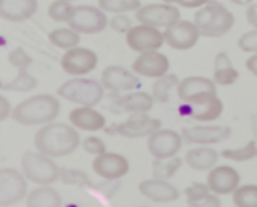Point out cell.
I'll return each mask as SVG.
<instances>
[{
  "label": "cell",
  "mask_w": 257,
  "mask_h": 207,
  "mask_svg": "<svg viewBox=\"0 0 257 207\" xmlns=\"http://www.w3.org/2000/svg\"><path fill=\"white\" fill-rule=\"evenodd\" d=\"M228 2L233 5H238V7H247L249 4H252L254 0H228Z\"/></svg>",
  "instance_id": "47"
},
{
  "label": "cell",
  "mask_w": 257,
  "mask_h": 207,
  "mask_svg": "<svg viewBox=\"0 0 257 207\" xmlns=\"http://www.w3.org/2000/svg\"><path fill=\"white\" fill-rule=\"evenodd\" d=\"M100 82L104 90H109L112 93H125L139 89L140 77L132 69H127L119 65H111L103 69Z\"/></svg>",
  "instance_id": "12"
},
{
  "label": "cell",
  "mask_w": 257,
  "mask_h": 207,
  "mask_svg": "<svg viewBox=\"0 0 257 207\" xmlns=\"http://www.w3.org/2000/svg\"><path fill=\"white\" fill-rule=\"evenodd\" d=\"M175 90L185 105H193V103H198L211 97V95H217V85L209 77L190 76L179 81V85H177Z\"/></svg>",
  "instance_id": "13"
},
{
  "label": "cell",
  "mask_w": 257,
  "mask_h": 207,
  "mask_svg": "<svg viewBox=\"0 0 257 207\" xmlns=\"http://www.w3.org/2000/svg\"><path fill=\"white\" fill-rule=\"evenodd\" d=\"M233 63L230 60V57L225 52H219L215 55L214 58V69H220V68H225V66H231Z\"/></svg>",
  "instance_id": "44"
},
{
  "label": "cell",
  "mask_w": 257,
  "mask_h": 207,
  "mask_svg": "<svg viewBox=\"0 0 257 207\" xmlns=\"http://www.w3.org/2000/svg\"><path fill=\"white\" fill-rule=\"evenodd\" d=\"M233 204L238 207H257V185H239L231 193Z\"/></svg>",
  "instance_id": "34"
},
{
  "label": "cell",
  "mask_w": 257,
  "mask_h": 207,
  "mask_svg": "<svg viewBox=\"0 0 257 207\" xmlns=\"http://www.w3.org/2000/svg\"><path fill=\"white\" fill-rule=\"evenodd\" d=\"M36 87H37V79L29 73L28 68H21L18 69V74H16L12 81L2 84V90L26 93V92L36 90Z\"/></svg>",
  "instance_id": "30"
},
{
  "label": "cell",
  "mask_w": 257,
  "mask_h": 207,
  "mask_svg": "<svg viewBox=\"0 0 257 207\" xmlns=\"http://www.w3.org/2000/svg\"><path fill=\"white\" fill-rule=\"evenodd\" d=\"M209 2V0H175V5L183 7V9H199Z\"/></svg>",
  "instance_id": "45"
},
{
  "label": "cell",
  "mask_w": 257,
  "mask_h": 207,
  "mask_svg": "<svg viewBox=\"0 0 257 207\" xmlns=\"http://www.w3.org/2000/svg\"><path fill=\"white\" fill-rule=\"evenodd\" d=\"M190 106V117L198 122H214L223 113V103L217 95H211Z\"/></svg>",
  "instance_id": "23"
},
{
  "label": "cell",
  "mask_w": 257,
  "mask_h": 207,
  "mask_svg": "<svg viewBox=\"0 0 257 207\" xmlns=\"http://www.w3.org/2000/svg\"><path fill=\"white\" fill-rule=\"evenodd\" d=\"M60 180L64 185H72V186H90V178L84 170H77V169H71V167H64L60 169Z\"/></svg>",
  "instance_id": "36"
},
{
  "label": "cell",
  "mask_w": 257,
  "mask_h": 207,
  "mask_svg": "<svg viewBox=\"0 0 257 207\" xmlns=\"http://www.w3.org/2000/svg\"><path fill=\"white\" fill-rule=\"evenodd\" d=\"M12 103L10 100H8L7 97H4V95H0V122L7 121L8 117H12Z\"/></svg>",
  "instance_id": "42"
},
{
  "label": "cell",
  "mask_w": 257,
  "mask_h": 207,
  "mask_svg": "<svg viewBox=\"0 0 257 207\" xmlns=\"http://www.w3.org/2000/svg\"><path fill=\"white\" fill-rule=\"evenodd\" d=\"M185 196L190 205H220L219 194L212 193L209 189L207 183H191V185L185 189Z\"/></svg>",
  "instance_id": "27"
},
{
  "label": "cell",
  "mask_w": 257,
  "mask_h": 207,
  "mask_svg": "<svg viewBox=\"0 0 257 207\" xmlns=\"http://www.w3.org/2000/svg\"><path fill=\"white\" fill-rule=\"evenodd\" d=\"M255 154H257V143L254 140H249L241 148H227L222 151V156L231 162H247L254 159Z\"/></svg>",
  "instance_id": "32"
},
{
  "label": "cell",
  "mask_w": 257,
  "mask_h": 207,
  "mask_svg": "<svg viewBox=\"0 0 257 207\" xmlns=\"http://www.w3.org/2000/svg\"><path fill=\"white\" fill-rule=\"evenodd\" d=\"M21 172L36 185H53L60 180V167L53 157L39 151H26L21 157Z\"/></svg>",
  "instance_id": "5"
},
{
  "label": "cell",
  "mask_w": 257,
  "mask_h": 207,
  "mask_svg": "<svg viewBox=\"0 0 257 207\" xmlns=\"http://www.w3.org/2000/svg\"><path fill=\"white\" fill-rule=\"evenodd\" d=\"M80 145V137L76 127L64 122L44 124L34 135V146L39 153L50 157H66Z\"/></svg>",
  "instance_id": "1"
},
{
  "label": "cell",
  "mask_w": 257,
  "mask_h": 207,
  "mask_svg": "<svg viewBox=\"0 0 257 207\" xmlns=\"http://www.w3.org/2000/svg\"><path fill=\"white\" fill-rule=\"evenodd\" d=\"M171 68V61L164 53L159 50L155 52H145L139 53L132 63V71L140 77H148V79H158L169 73Z\"/></svg>",
  "instance_id": "18"
},
{
  "label": "cell",
  "mask_w": 257,
  "mask_h": 207,
  "mask_svg": "<svg viewBox=\"0 0 257 207\" xmlns=\"http://www.w3.org/2000/svg\"><path fill=\"white\" fill-rule=\"evenodd\" d=\"M246 69L251 73L252 76L257 77V53H252L251 57L246 60Z\"/></svg>",
  "instance_id": "46"
},
{
  "label": "cell",
  "mask_w": 257,
  "mask_h": 207,
  "mask_svg": "<svg viewBox=\"0 0 257 207\" xmlns=\"http://www.w3.org/2000/svg\"><path fill=\"white\" fill-rule=\"evenodd\" d=\"M106 12L93 5H77L69 20V28L79 34H98L108 28Z\"/></svg>",
  "instance_id": "6"
},
{
  "label": "cell",
  "mask_w": 257,
  "mask_h": 207,
  "mask_svg": "<svg viewBox=\"0 0 257 207\" xmlns=\"http://www.w3.org/2000/svg\"><path fill=\"white\" fill-rule=\"evenodd\" d=\"M179 76L177 74H171V73H166L164 76L158 77L155 84L151 87V95L155 98L156 103H167L171 100V93L174 89H177L179 85Z\"/></svg>",
  "instance_id": "28"
},
{
  "label": "cell",
  "mask_w": 257,
  "mask_h": 207,
  "mask_svg": "<svg viewBox=\"0 0 257 207\" xmlns=\"http://www.w3.org/2000/svg\"><path fill=\"white\" fill-rule=\"evenodd\" d=\"M163 2H166V4H175V0H163Z\"/></svg>",
  "instance_id": "48"
},
{
  "label": "cell",
  "mask_w": 257,
  "mask_h": 207,
  "mask_svg": "<svg viewBox=\"0 0 257 207\" xmlns=\"http://www.w3.org/2000/svg\"><path fill=\"white\" fill-rule=\"evenodd\" d=\"M108 26L114 31V33L127 34V31L131 29L134 25H132V20L128 18L125 13H116L114 17L108 21Z\"/></svg>",
  "instance_id": "41"
},
{
  "label": "cell",
  "mask_w": 257,
  "mask_h": 207,
  "mask_svg": "<svg viewBox=\"0 0 257 207\" xmlns=\"http://www.w3.org/2000/svg\"><path fill=\"white\" fill-rule=\"evenodd\" d=\"M182 138L183 141L191 143V145H217L230 138L231 130L228 127L222 125H207V122L199 125H190L182 129Z\"/></svg>",
  "instance_id": "15"
},
{
  "label": "cell",
  "mask_w": 257,
  "mask_h": 207,
  "mask_svg": "<svg viewBox=\"0 0 257 207\" xmlns=\"http://www.w3.org/2000/svg\"><path fill=\"white\" fill-rule=\"evenodd\" d=\"M60 109L58 98L50 93H39L18 103L12 111V117L21 125H44L55 121Z\"/></svg>",
  "instance_id": "2"
},
{
  "label": "cell",
  "mask_w": 257,
  "mask_h": 207,
  "mask_svg": "<svg viewBox=\"0 0 257 207\" xmlns=\"http://www.w3.org/2000/svg\"><path fill=\"white\" fill-rule=\"evenodd\" d=\"M255 157H257V154H255Z\"/></svg>",
  "instance_id": "49"
},
{
  "label": "cell",
  "mask_w": 257,
  "mask_h": 207,
  "mask_svg": "<svg viewBox=\"0 0 257 207\" xmlns=\"http://www.w3.org/2000/svg\"><path fill=\"white\" fill-rule=\"evenodd\" d=\"M76 5L71 0H53L48 5V18L53 20L55 23H69L72 13H74Z\"/></svg>",
  "instance_id": "33"
},
{
  "label": "cell",
  "mask_w": 257,
  "mask_h": 207,
  "mask_svg": "<svg viewBox=\"0 0 257 207\" xmlns=\"http://www.w3.org/2000/svg\"><path fill=\"white\" fill-rule=\"evenodd\" d=\"M155 98L148 92L142 90H131L125 92L124 97H120L119 106L122 108L128 114H142V113H150L155 106Z\"/></svg>",
  "instance_id": "25"
},
{
  "label": "cell",
  "mask_w": 257,
  "mask_h": 207,
  "mask_svg": "<svg viewBox=\"0 0 257 207\" xmlns=\"http://www.w3.org/2000/svg\"><path fill=\"white\" fill-rule=\"evenodd\" d=\"M125 44L128 49L137 53L155 52L164 45V34H163V31L155 26H148V25L139 23L137 26H132L127 31Z\"/></svg>",
  "instance_id": "10"
},
{
  "label": "cell",
  "mask_w": 257,
  "mask_h": 207,
  "mask_svg": "<svg viewBox=\"0 0 257 207\" xmlns=\"http://www.w3.org/2000/svg\"><path fill=\"white\" fill-rule=\"evenodd\" d=\"M98 65L96 53L87 47H72L69 50H64L60 60V66L66 74L72 77L87 76Z\"/></svg>",
  "instance_id": "9"
},
{
  "label": "cell",
  "mask_w": 257,
  "mask_h": 207,
  "mask_svg": "<svg viewBox=\"0 0 257 207\" xmlns=\"http://www.w3.org/2000/svg\"><path fill=\"white\" fill-rule=\"evenodd\" d=\"M219 161V153L207 145H198L196 148H191L187 151L185 162L191 170L196 172H206L217 164Z\"/></svg>",
  "instance_id": "24"
},
{
  "label": "cell",
  "mask_w": 257,
  "mask_h": 207,
  "mask_svg": "<svg viewBox=\"0 0 257 207\" xmlns=\"http://www.w3.org/2000/svg\"><path fill=\"white\" fill-rule=\"evenodd\" d=\"M139 191L143 197H147L150 201L158 202V204L174 202L180 197V191L177 189L171 181L159 180V178L143 180L139 185Z\"/></svg>",
  "instance_id": "20"
},
{
  "label": "cell",
  "mask_w": 257,
  "mask_h": 207,
  "mask_svg": "<svg viewBox=\"0 0 257 207\" xmlns=\"http://www.w3.org/2000/svg\"><path fill=\"white\" fill-rule=\"evenodd\" d=\"M39 10L37 0H0V18L12 23L31 20Z\"/></svg>",
  "instance_id": "22"
},
{
  "label": "cell",
  "mask_w": 257,
  "mask_h": 207,
  "mask_svg": "<svg viewBox=\"0 0 257 207\" xmlns=\"http://www.w3.org/2000/svg\"><path fill=\"white\" fill-rule=\"evenodd\" d=\"M98 7L106 13H128L142 7L140 0H98Z\"/></svg>",
  "instance_id": "35"
},
{
  "label": "cell",
  "mask_w": 257,
  "mask_h": 207,
  "mask_svg": "<svg viewBox=\"0 0 257 207\" xmlns=\"http://www.w3.org/2000/svg\"><path fill=\"white\" fill-rule=\"evenodd\" d=\"M239 77V73L231 66H225L220 69H214V76H212V81L215 82V85H233Z\"/></svg>",
  "instance_id": "37"
},
{
  "label": "cell",
  "mask_w": 257,
  "mask_h": 207,
  "mask_svg": "<svg viewBox=\"0 0 257 207\" xmlns=\"http://www.w3.org/2000/svg\"><path fill=\"white\" fill-rule=\"evenodd\" d=\"M135 18L142 25L155 26L158 29H166L180 20V10L175 4H148L142 5L135 12Z\"/></svg>",
  "instance_id": "8"
},
{
  "label": "cell",
  "mask_w": 257,
  "mask_h": 207,
  "mask_svg": "<svg viewBox=\"0 0 257 207\" xmlns=\"http://www.w3.org/2000/svg\"><path fill=\"white\" fill-rule=\"evenodd\" d=\"M183 161L180 157L172 156L167 159H155L153 161V178H159V180H171L174 175L180 170Z\"/></svg>",
  "instance_id": "31"
},
{
  "label": "cell",
  "mask_w": 257,
  "mask_h": 207,
  "mask_svg": "<svg viewBox=\"0 0 257 207\" xmlns=\"http://www.w3.org/2000/svg\"><path fill=\"white\" fill-rule=\"evenodd\" d=\"M238 49L243 53H257V29H251L238 39Z\"/></svg>",
  "instance_id": "39"
},
{
  "label": "cell",
  "mask_w": 257,
  "mask_h": 207,
  "mask_svg": "<svg viewBox=\"0 0 257 207\" xmlns=\"http://www.w3.org/2000/svg\"><path fill=\"white\" fill-rule=\"evenodd\" d=\"M28 193V178L23 172L12 167L0 169V205L18 204L26 199Z\"/></svg>",
  "instance_id": "7"
},
{
  "label": "cell",
  "mask_w": 257,
  "mask_h": 207,
  "mask_svg": "<svg viewBox=\"0 0 257 207\" xmlns=\"http://www.w3.org/2000/svg\"><path fill=\"white\" fill-rule=\"evenodd\" d=\"M61 202L60 193L50 185H39L26 196V204L29 207H60Z\"/></svg>",
  "instance_id": "26"
},
{
  "label": "cell",
  "mask_w": 257,
  "mask_h": 207,
  "mask_svg": "<svg viewBox=\"0 0 257 207\" xmlns=\"http://www.w3.org/2000/svg\"><path fill=\"white\" fill-rule=\"evenodd\" d=\"M161 127H163V124H161L159 119L150 117L147 116V113L131 114L127 121L116 125V133L124 138H143L150 137L153 132H156Z\"/></svg>",
  "instance_id": "19"
},
{
  "label": "cell",
  "mask_w": 257,
  "mask_h": 207,
  "mask_svg": "<svg viewBox=\"0 0 257 207\" xmlns=\"http://www.w3.org/2000/svg\"><path fill=\"white\" fill-rule=\"evenodd\" d=\"M148 151L155 159H167L179 154L183 138L179 132L171 129H158L148 137Z\"/></svg>",
  "instance_id": "14"
},
{
  "label": "cell",
  "mask_w": 257,
  "mask_h": 207,
  "mask_svg": "<svg viewBox=\"0 0 257 207\" xmlns=\"http://www.w3.org/2000/svg\"><path fill=\"white\" fill-rule=\"evenodd\" d=\"M48 42L60 50H69L79 45L80 34L72 28H56L48 33Z\"/></svg>",
  "instance_id": "29"
},
{
  "label": "cell",
  "mask_w": 257,
  "mask_h": 207,
  "mask_svg": "<svg viewBox=\"0 0 257 207\" xmlns=\"http://www.w3.org/2000/svg\"><path fill=\"white\" fill-rule=\"evenodd\" d=\"M163 34H164V44H167L171 49L179 52L193 49L199 42L201 37L195 23L182 18L177 23H174V25L167 26L163 31Z\"/></svg>",
  "instance_id": "11"
},
{
  "label": "cell",
  "mask_w": 257,
  "mask_h": 207,
  "mask_svg": "<svg viewBox=\"0 0 257 207\" xmlns=\"http://www.w3.org/2000/svg\"><path fill=\"white\" fill-rule=\"evenodd\" d=\"M56 95L79 106H96L104 97V89L100 81L79 76L61 84Z\"/></svg>",
  "instance_id": "4"
},
{
  "label": "cell",
  "mask_w": 257,
  "mask_h": 207,
  "mask_svg": "<svg viewBox=\"0 0 257 207\" xmlns=\"http://www.w3.org/2000/svg\"><path fill=\"white\" fill-rule=\"evenodd\" d=\"M244 15H246V21L249 25H251L254 29H257V2L249 4Z\"/></svg>",
  "instance_id": "43"
},
{
  "label": "cell",
  "mask_w": 257,
  "mask_h": 207,
  "mask_svg": "<svg viewBox=\"0 0 257 207\" xmlns=\"http://www.w3.org/2000/svg\"><path fill=\"white\" fill-rule=\"evenodd\" d=\"M7 60L16 69L29 68L32 65V58L29 57L26 52H24V49H21V47H16V49H12L10 52H8Z\"/></svg>",
  "instance_id": "38"
},
{
  "label": "cell",
  "mask_w": 257,
  "mask_h": 207,
  "mask_svg": "<svg viewBox=\"0 0 257 207\" xmlns=\"http://www.w3.org/2000/svg\"><path fill=\"white\" fill-rule=\"evenodd\" d=\"M80 143H82L84 151L88 154L98 156V154H101V153L106 151V145H104V141L100 137H95V135H88V137H85Z\"/></svg>",
  "instance_id": "40"
},
{
  "label": "cell",
  "mask_w": 257,
  "mask_h": 207,
  "mask_svg": "<svg viewBox=\"0 0 257 207\" xmlns=\"http://www.w3.org/2000/svg\"><path fill=\"white\" fill-rule=\"evenodd\" d=\"M69 122L77 130L100 132L106 127V117L95 106H77L69 113Z\"/></svg>",
  "instance_id": "21"
},
{
  "label": "cell",
  "mask_w": 257,
  "mask_h": 207,
  "mask_svg": "<svg viewBox=\"0 0 257 207\" xmlns=\"http://www.w3.org/2000/svg\"><path fill=\"white\" fill-rule=\"evenodd\" d=\"M206 183L212 193L219 196H227L235 191L241 183V175L235 167L230 165H214L207 170Z\"/></svg>",
  "instance_id": "17"
},
{
  "label": "cell",
  "mask_w": 257,
  "mask_h": 207,
  "mask_svg": "<svg viewBox=\"0 0 257 207\" xmlns=\"http://www.w3.org/2000/svg\"><path fill=\"white\" fill-rule=\"evenodd\" d=\"M92 169L103 180H119L124 175H127L131 165H128L125 156L119 153H111V151H104V153L95 156Z\"/></svg>",
  "instance_id": "16"
},
{
  "label": "cell",
  "mask_w": 257,
  "mask_h": 207,
  "mask_svg": "<svg viewBox=\"0 0 257 207\" xmlns=\"http://www.w3.org/2000/svg\"><path fill=\"white\" fill-rule=\"evenodd\" d=\"M193 23L196 25L201 36L219 39L228 34L235 26V15H233L223 4L217 0H209L203 7H199L195 13Z\"/></svg>",
  "instance_id": "3"
}]
</instances>
